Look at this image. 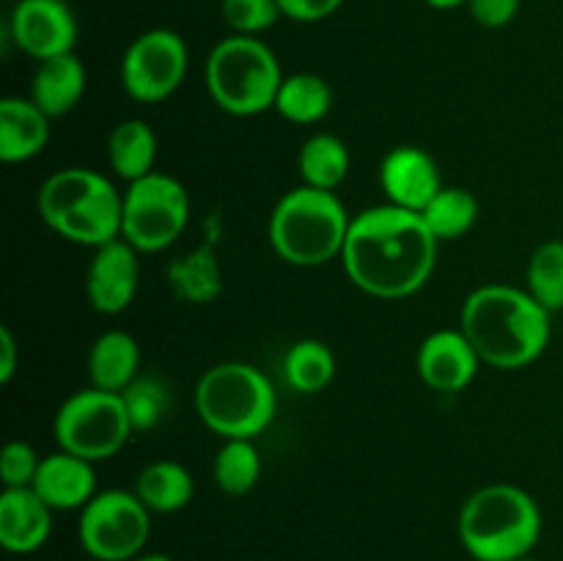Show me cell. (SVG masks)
<instances>
[{
  "mask_svg": "<svg viewBox=\"0 0 563 561\" xmlns=\"http://www.w3.org/2000/svg\"><path fill=\"white\" fill-rule=\"evenodd\" d=\"M190 66L185 38L170 28H152L132 38L121 55L119 80L130 99L143 105L165 102L179 91Z\"/></svg>",
  "mask_w": 563,
  "mask_h": 561,
  "instance_id": "cell-11",
  "label": "cell"
},
{
  "mask_svg": "<svg viewBox=\"0 0 563 561\" xmlns=\"http://www.w3.org/2000/svg\"><path fill=\"white\" fill-rule=\"evenodd\" d=\"M520 3L522 0H467V11L476 25L495 31L515 22V16L520 14Z\"/></svg>",
  "mask_w": 563,
  "mask_h": 561,
  "instance_id": "cell-33",
  "label": "cell"
},
{
  "mask_svg": "<svg viewBox=\"0 0 563 561\" xmlns=\"http://www.w3.org/2000/svg\"><path fill=\"white\" fill-rule=\"evenodd\" d=\"M526 289L550 314L563 311V240H550L533 251L526 267Z\"/></svg>",
  "mask_w": 563,
  "mask_h": 561,
  "instance_id": "cell-29",
  "label": "cell"
},
{
  "mask_svg": "<svg viewBox=\"0 0 563 561\" xmlns=\"http://www.w3.org/2000/svg\"><path fill=\"white\" fill-rule=\"evenodd\" d=\"M132 432H148L165 421L170 410V388L157 374H141L130 388L121 391Z\"/></svg>",
  "mask_w": 563,
  "mask_h": 561,
  "instance_id": "cell-30",
  "label": "cell"
},
{
  "mask_svg": "<svg viewBox=\"0 0 563 561\" xmlns=\"http://www.w3.org/2000/svg\"><path fill=\"white\" fill-rule=\"evenodd\" d=\"M31 490H36L38 498L53 512H80L99 493L97 471H93V462L58 449L42 457Z\"/></svg>",
  "mask_w": 563,
  "mask_h": 561,
  "instance_id": "cell-16",
  "label": "cell"
},
{
  "mask_svg": "<svg viewBox=\"0 0 563 561\" xmlns=\"http://www.w3.org/2000/svg\"><path fill=\"white\" fill-rule=\"evenodd\" d=\"M196 410L203 427L223 440H256L273 424L278 394L262 369L242 361L209 366L196 385Z\"/></svg>",
  "mask_w": 563,
  "mask_h": 561,
  "instance_id": "cell-6",
  "label": "cell"
},
{
  "mask_svg": "<svg viewBox=\"0 0 563 561\" xmlns=\"http://www.w3.org/2000/svg\"><path fill=\"white\" fill-rule=\"evenodd\" d=\"M212 476L225 495L240 498V495L251 493L262 479V454H258L256 443L247 438L223 440L214 454Z\"/></svg>",
  "mask_w": 563,
  "mask_h": 561,
  "instance_id": "cell-28",
  "label": "cell"
},
{
  "mask_svg": "<svg viewBox=\"0 0 563 561\" xmlns=\"http://www.w3.org/2000/svg\"><path fill=\"white\" fill-rule=\"evenodd\" d=\"M86 86V64L75 53L55 55V58L38 61L31 80V99L49 119H60L80 105Z\"/></svg>",
  "mask_w": 563,
  "mask_h": 561,
  "instance_id": "cell-19",
  "label": "cell"
},
{
  "mask_svg": "<svg viewBox=\"0 0 563 561\" xmlns=\"http://www.w3.org/2000/svg\"><path fill=\"white\" fill-rule=\"evenodd\" d=\"M16 361H20V352H16L14 333H11L9 324L0 328V383L9 385L14 380Z\"/></svg>",
  "mask_w": 563,
  "mask_h": 561,
  "instance_id": "cell-35",
  "label": "cell"
},
{
  "mask_svg": "<svg viewBox=\"0 0 563 561\" xmlns=\"http://www.w3.org/2000/svg\"><path fill=\"white\" fill-rule=\"evenodd\" d=\"M53 534V509L31 487L0 493V544L14 556L36 553Z\"/></svg>",
  "mask_w": 563,
  "mask_h": 561,
  "instance_id": "cell-17",
  "label": "cell"
},
{
  "mask_svg": "<svg viewBox=\"0 0 563 561\" xmlns=\"http://www.w3.org/2000/svg\"><path fill=\"white\" fill-rule=\"evenodd\" d=\"M165 278L174 295L190 306H209L223 295V267L209 242L170 258Z\"/></svg>",
  "mask_w": 563,
  "mask_h": 561,
  "instance_id": "cell-21",
  "label": "cell"
},
{
  "mask_svg": "<svg viewBox=\"0 0 563 561\" xmlns=\"http://www.w3.org/2000/svg\"><path fill=\"white\" fill-rule=\"evenodd\" d=\"M553 314L528 289L506 284L478 286L462 302V333L476 346L482 363L504 372L531 366L544 355L553 336Z\"/></svg>",
  "mask_w": 563,
  "mask_h": 561,
  "instance_id": "cell-2",
  "label": "cell"
},
{
  "mask_svg": "<svg viewBox=\"0 0 563 561\" xmlns=\"http://www.w3.org/2000/svg\"><path fill=\"white\" fill-rule=\"evenodd\" d=\"M352 168V154L339 135L317 132L308 138L297 154V170H300L302 185L317 187V190L335 193V187L344 185Z\"/></svg>",
  "mask_w": 563,
  "mask_h": 561,
  "instance_id": "cell-25",
  "label": "cell"
},
{
  "mask_svg": "<svg viewBox=\"0 0 563 561\" xmlns=\"http://www.w3.org/2000/svg\"><path fill=\"white\" fill-rule=\"evenodd\" d=\"M190 223V193L176 176L154 174L130 182L121 204V240L137 253L174 245Z\"/></svg>",
  "mask_w": 563,
  "mask_h": 561,
  "instance_id": "cell-8",
  "label": "cell"
},
{
  "mask_svg": "<svg viewBox=\"0 0 563 561\" xmlns=\"http://www.w3.org/2000/svg\"><path fill=\"white\" fill-rule=\"evenodd\" d=\"M352 218L330 190L300 185L286 193L269 215V245L295 267H322L341 258Z\"/></svg>",
  "mask_w": 563,
  "mask_h": 561,
  "instance_id": "cell-5",
  "label": "cell"
},
{
  "mask_svg": "<svg viewBox=\"0 0 563 561\" xmlns=\"http://www.w3.org/2000/svg\"><path fill=\"white\" fill-rule=\"evenodd\" d=\"M418 377L438 394H460L476 380L482 358L462 328L434 330L418 346Z\"/></svg>",
  "mask_w": 563,
  "mask_h": 561,
  "instance_id": "cell-15",
  "label": "cell"
},
{
  "mask_svg": "<svg viewBox=\"0 0 563 561\" xmlns=\"http://www.w3.org/2000/svg\"><path fill=\"white\" fill-rule=\"evenodd\" d=\"M280 11L291 22H322L344 6V0H278Z\"/></svg>",
  "mask_w": 563,
  "mask_h": 561,
  "instance_id": "cell-34",
  "label": "cell"
},
{
  "mask_svg": "<svg viewBox=\"0 0 563 561\" xmlns=\"http://www.w3.org/2000/svg\"><path fill=\"white\" fill-rule=\"evenodd\" d=\"M284 377L297 394H319L335 377V355L324 341L300 339L286 350Z\"/></svg>",
  "mask_w": 563,
  "mask_h": 561,
  "instance_id": "cell-26",
  "label": "cell"
},
{
  "mask_svg": "<svg viewBox=\"0 0 563 561\" xmlns=\"http://www.w3.org/2000/svg\"><path fill=\"white\" fill-rule=\"evenodd\" d=\"M141 284L137 251L126 240H113L93 251L86 273V295L97 314L115 317L135 302Z\"/></svg>",
  "mask_w": 563,
  "mask_h": 561,
  "instance_id": "cell-14",
  "label": "cell"
},
{
  "mask_svg": "<svg viewBox=\"0 0 563 561\" xmlns=\"http://www.w3.org/2000/svg\"><path fill=\"white\" fill-rule=\"evenodd\" d=\"M278 55L258 36L220 38L207 55L203 80L212 102L223 113L251 119L275 108V97L284 82Z\"/></svg>",
  "mask_w": 563,
  "mask_h": 561,
  "instance_id": "cell-7",
  "label": "cell"
},
{
  "mask_svg": "<svg viewBox=\"0 0 563 561\" xmlns=\"http://www.w3.org/2000/svg\"><path fill=\"white\" fill-rule=\"evenodd\" d=\"M108 163L115 176L130 185L154 174L157 165V135L143 119H124L110 130Z\"/></svg>",
  "mask_w": 563,
  "mask_h": 561,
  "instance_id": "cell-23",
  "label": "cell"
},
{
  "mask_svg": "<svg viewBox=\"0 0 563 561\" xmlns=\"http://www.w3.org/2000/svg\"><path fill=\"white\" fill-rule=\"evenodd\" d=\"M152 512L135 490H102L80 509L77 542L93 561H132L146 550Z\"/></svg>",
  "mask_w": 563,
  "mask_h": 561,
  "instance_id": "cell-10",
  "label": "cell"
},
{
  "mask_svg": "<svg viewBox=\"0 0 563 561\" xmlns=\"http://www.w3.org/2000/svg\"><path fill=\"white\" fill-rule=\"evenodd\" d=\"M53 432L58 449L88 462H102L124 449L132 435V424L121 394L82 388L60 402Z\"/></svg>",
  "mask_w": 563,
  "mask_h": 561,
  "instance_id": "cell-9",
  "label": "cell"
},
{
  "mask_svg": "<svg viewBox=\"0 0 563 561\" xmlns=\"http://www.w3.org/2000/svg\"><path fill=\"white\" fill-rule=\"evenodd\" d=\"M515 561H542V559H537V556H522V559H515Z\"/></svg>",
  "mask_w": 563,
  "mask_h": 561,
  "instance_id": "cell-38",
  "label": "cell"
},
{
  "mask_svg": "<svg viewBox=\"0 0 563 561\" xmlns=\"http://www.w3.org/2000/svg\"><path fill=\"white\" fill-rule=\"evenodd\" d=\"M427 6H432L438 11H454L460 6H467V0H427Z\"/></svg>",
  "mask_w": 563,
  "mask_h": 561,
  "instance_id": "cell-36",
  "label": "cell"
},
{
  "mask_svg": "<svg viewBox=\"0 0 563 561\" xmlns=\"http://www.w3.org/2000/svg\"><path fill=\"white\" fill-rule=\"evenodd\" d=\"M379 187L385 193V204L421 215L445 185L438 160L427 148L396 146L379 165Z\"/></svg>",
  "mask_w": 563,
  "mask_h": 561,
  "instance_id": "cell-13",
  "label": "cell"
},
{
  "mask_svg": "<svg viewBox=\"0 0 563 561\" xmlns=\"http://www.w3.org/2000/svg\"><path fill=\"white\" fill-rule=\"evenodd\" d=\"M542 509L517 484H487L462 504L456 531L476 561H515L531 556L542 539Z\"/></svg>",
  "mask_w": 563,
  "mask_h": 561,
  "instance_id": "cell-3",
  "label": "cell"
},
{
  "mask_svg": "<svg viewBox=\"0 0 563 561\" xmlns=\"http://www.w3.org/2000/svg\"><path fill=\"white\" fill-rule=\"evenodd\" d=\"M132 561H176V559H170V556H165V553H141L137 559H132Z\"/></svg>",
  "mask_w": 563,
  "mask_h": 561,
  "instance_id": "cell-37",
  "label": "cell"
},
{
  "mask_svg": "<svg viewBox=\"0 0 563 561\" xmlns=\"http://www.w3.org/2000/svg\"><path fill=\"white\" fill-rule=\"evenodd\" d=\"M438 248L421 215L383 204L352 218L339 262L346 278L366 295L405 300L432 278Z\"/></svg>",
  "mask_w": 563,
  "mask_h": 561,
  "instance_id": "cell-1",
  "label": "cell"
},
{
  "mask_svg": "<svg viewBox=\"0 0 563 561\" xmlns=\"http://www.w3.org/2000/svg\"><path fill=\"white\" fill-rule=\"evenodd\" d=\"M5 31L14 47L33 61L75 53L80 36L77 16L66 0H16Z\"/></svg>",
  "mask_w": 563,
  "mask_h": 561,
  "instance_id": "cell-12",
  "label": "cell"
},
{
  "mask_svg": "<svg viewBox=\"0 0 563 561\" xmlns=\"http://www.w3.org/2000/svg\"><path fill=\"white\" fill-rule=\"evenodd\" d=\"M478 212H482V204H478V198L471 190H465V187H443L429 201L421 218L427 229L434 234V240L454 242L476 226Z\"/></svg>",
  "mask_w": 563,
  "mask_h": 561,
  "instance_id": "cell-27",
  "label": "cell"
},
{
  "mask_svg": "<svg viewBox=\"0 0 563 561\" xmlns=\"http://www.w3.org/2000/svg\"><path fill=\"white\" fill-rule=\"evenodd\" d=\"M42 457L36 454L31 443L25 440H9L0 454V479L3 487H31L36 479Z\"/></svg>",
  "mask_w": 563,
  "mask_h": 561,
  "instance_id": "cell-32",
  "label": "cell"
},
{
  "mask_svg": "<svg viewBox=\"0 0 563 561\" xmlns=\"http://www.w3.org/2000/svg\"><path fill=\"white\" fill-rule=\"evenodd\" d=\"M135 495L152 515L181 512L196 495L192 473L176 460H154L137 473Z\"/></svg>",
  "mask_w": 563,
  "mask_h": 561,
  "instance_id": "cell-22",
  "label": "cell"
},
{
  "mask_svg": "<svg viewBox=\"0 0 563 561\" xmlns=\"http://www.w3.org/2000/svg\"><path fill=\"white\" fill-rule=\"evenodd\" d=\"M49 116L31 97L0 99V160L27 163L49 143Z\"/></svg>",
  "mask_w": 563,
  "mask_h": 561,
  "instance_id": "cell-18",
  "label": "cell"
},
{
  "mask_svg": "<svg viewBox=\"0 0 563 561\" xmlns=\"http://www.w3.org/2000/svg\"><path fill=\"white\" fill-rule=\"evenodd\" d=\"M273 110L280 119L291 121V124H319L333 110V88L322 75L295 72V75H286L284 82H280Z\"/></svg>",
  "mask_w": 563,
  "mask_h": 561,
  "instance_id": "cell-24",
  "label": "cell"
},
{
  "mask_svg": "<svg viewBox=\"0 0 563 561\" xmlns=\"http://www.w3.org/2000/svg\"><path fill=\"white\" fill-rule=\"evenodd\" d=\"M141 377V346L126 330H104L88 350L91 388L121 394Z\"/></svg>",
  "mask_w": 563,
  "mask_h": 561,
  "instance_id": "cell-20",
  "label": "cell"
},
{
  "mask_svg": "<svg viewBox=\"0 0 563 561\" xmlns=\"http://www.w3.org/2000/svg\"><path fill=\"white\" fill-rule=\"evenodd\" d=\"M121 204L124 193L91 168L55 170L36 193V209L44 226L66 242L93 251L121 240Z\"/></svg>",
  "mask_w": 563,
  "mask_h": 561,
  "instance_id": "cell-4",
  "label": "cell"
},
{
  "mask_svg": "<svg viewBox=\"0 0 563 561\" xmlns=\"http://www.w3.org/2000/svg\"><path fill=\"white\" fill-rule=\"evenodd\" d=\"M66 3H69V0H66Z\"/></svg>",
  "mask_w": 563,
  "mask_h": 561,
  "instance_id": "cell-39",
  "label": "cell"
},
{
  "mask_svg": "<svg viewBox=\"0 0 563 561\" xmlns=\"http://www.w3.org/2000/svg\"><path fill=\"white\" fill-rule=\"evenodd\" d=\"M220 16L231 33L262 36L284 16L278 0H220Z\"/></svg>",
  "mask_w": 563,
  "mask_h": 561,
  "instance_id": "cell-31",
  "label": "cell"
}]
</instances>
